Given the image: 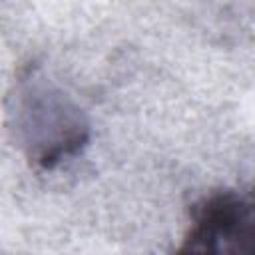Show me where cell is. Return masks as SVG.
I'll return each mask as SVG.
<instances>
[{"label":"cell","mask_w":255,"mask_h":255,"mask_svg":"<svg viewBox=\"0 0 255 255\" xmlns=\"http://www.w3.org/2000/svg\"><path fill=\"white\" fill-rule=\"evenodd\" d=\"M253 203L233 191L203 199L183 239L181 251L243 253L253 249Z\"/></svg>","instance_id":"obj_1"}]
</instances>
